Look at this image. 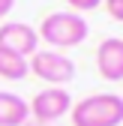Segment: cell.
Instances as JSON below:
<instances>
[{"label":"cell","instance_id":"cell-1","mask_svg":"<svg viewBox=\"0 0 123 126\" xmlns=\"http://www.w3.org/2000/svg\"><path fill=\"white\" fill-rule=\"evenodd\" d=\"M72 126H120L123 123V96L93 93L69 108Z\"/></svg>","mask_w":123,"mask_h":126},{"label":"cell","instance_id":"cell-8","mask_svg":"<svg viewBox=\"0 0 123 126\" xmlns=\"http://www.w3.org/2000/svg\"><path fill=\"white\" fill-rule=\"evenodd\" d=\"M27 72H30L27 69V57L0 48V78H6V81H21Z\"/></svg>","mask_w":123,"mask_h":126},{"label":"cell","instance_id":"cell-12","mask_svg":"<svg viewBox=\"0 0 123 126\" xmlns=\"http://www.w3.org/2000/svg\"><path fill=\"white\" fill-rule=\"evenodd\" d=\"M21 126H57V123H39V120H24Z\"/></svg>","mask_w":123,"mask_h":126},{"label":"cell","instance_id":"cell-10","mask_svg":"<svg viewBox=\"0 0 123 126\" xmlns=\"http://www.w3.org/2000/svg\"><path fill=\"white\" fill-rule=\"evenodd\" d=\"M105 12L114 21H123V0H105Z\"/></svg>","mask_w":123,"mask_h":126},{"label":"cell","instance_id":"cell-5","mask_svg":"<svg viewBox=\"0 0 123 126\" xmlns=\"http://www.w3.org/2000/svg\"><path fill=\"white\" fill-rule=\"evenodd\" d=\"M0 48L21 54V57H30L39 51V36L24 21H6V24H0Z\"/></svg>","mask_w":123,"mask_h":126},{"label":"cell","instance_id":"cell-9","mask_svg":"<svg viewBox=\"0 0 123 126\" xmlns=\"http://www.w3.org/2000/svg\"><path fill=\"white\" fill-rule=\"evenodd\" d=\"M66 3L72 6V12H78V15H81V12H90V9H96V6L102 3V0H66Z\"/></svg>","mask_w":123,"mask_h":126},{"label":"cell","instance_id":"cell-3","mask_svg":"<svg viewBox=\"0 0 123 126\" xmlns=\"http://www.w3.org/2000/svg\"><path fill=\"white\" fill-rule=\"evenodd\" d=\"M27 69L33 72L36 78H42L48 87H63L75 78V63L63 54V51H36L30 54L27 60Z\"/></svg>","mask_w":123,"mask_h":126},{"label":"cell","instance_id":"cell-2","mask_svg":"<svg viewBox=\"0 0 123 126\" xmlns=\"http://www.w3.org/2000/svg\"><path fill=\"white\" fill-rule=\"evenodd\" d=\"M87 33H90V27L78 12H51V15L42 18V24L36 30V36L42 42H48L51 51L75 48V45H81L87 39Z\"/></svg>","mask_w":123,"mask_h":126},{"label":"cell","instance_id":"cell-11","mask_svg":"<svg viewBox=\"0 0 123 126\" xmlns=\"http://www.w3.org/2000/svg\"><path fill=\"white\" fill-rule=\"evenodd\" d=\"M12 6H15V0H0V21L12 12Z\"/></svg>","mask_w":123,"mask_h":126},{"label":"cell","instance_id":"cell-6","mask_svg":"<svg viewBox=\"0 0 123 126\" xmlns=\"http://www.w3.org/2000/svg\"><path fill=\"white\" fill-rule=\"evenodd\" d=\"M96 69L105 81H123V39L111 36L96 48Z\"/></svg>","mask_w":123,"mask_h":126},{"label":"cell","instance_id":"cell-7","mask_svg":"<svg viewBox=\"0 0 123 126\" xmlns=\"http://www.w3.org/2000/svg\"><path fill=\"white\" fill-rule=\"evenodd\" d=\"M30 120V108L18 93H6L0 90V126H21Z\"/></svg>","mask_w":123,"mask_h":126},{"label":"cell","instance_id":"cell-4","mask_svg":"<svg viewBox=\"0 0 123 126\" xmlns=\"http://www.w3.org/2000/svg\"><path fill=\"white\" fill-rule=\"evenodd\" d=\"M27 108H30V114H33V120H39V123H57L63 114H69L72 96L63 87H45V90H39L36 96L27 102Z\"/></svg>","mask_w":123,"mask_h":126}]
</instances>
